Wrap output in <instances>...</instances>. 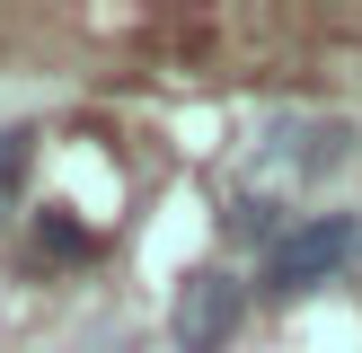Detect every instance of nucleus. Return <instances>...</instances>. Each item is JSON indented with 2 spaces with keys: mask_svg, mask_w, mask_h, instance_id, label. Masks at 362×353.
Instances as JSON below:
<instances>
[{
  "mask_svg": "<svg viewBox=\"0 0 362 353\" xmlns=\"http://www.w3.org/2000/svg\"><path fill=\"white\" fill-rule=\"evenodd\" d=\"M354 265H362V212H310V221H292L274 247H265L257 282L274 300H300V292H318V282L354 274Z\"/></svg>",
  "mask_w": 362,
  "mask_h": 353,
  "instance_id": "f257e3e1",
  "label": "nucleus"
},
{
  "mask_svg": "<svg viewBox=\"0 0 362 353\" xmlns=\"http://www.w3.org/2000/svg\"><path fill=\"white\" fill-rule=\"evenodd\" d=\"M239 309H247V282L221 274V265H194L168 300V345L177 353H221L239 335Z\"/></svg>",
  "mask_w": 362,
  "mask_h": 353,
  "instance_id": "f03ea898",
  "label": "nucleus"
},
{
  "mask_svg": "<svg viewBox=\"0 0 362 353\" xmlns=\"http://www.w3.org/2000/svg\"><path fill=\"white\" fill-rule=\"evenodd\" d=\"M221 229H230V239H257V247H274L292 221H283V203H274V194H257V186H247V194H230Z\"/></svg>",
  "mask_w": 362,
  "mask_h": 353,
  "instance_id": "7ed1b4c3",
  "label": "nucleus"
},
{
  "mask_svg": "<svg viewBox=\"0 0 362 353\" xmlns=\"http://www.w3.org/2000/svg\"><path fill=\"white\" fill-rule=\"evenodd\" d=\"M35 239H45L53 256H88V229H80V221H62V212H35Z\"/></svg>",
  "mask_w": 362,
  "mask_h": 353,
  "instance_id": "423d86ee",
  "label": "nucleus"
},
{
  "mask_svg": "<svg viewBox=\"0 0 362 353\" xmlns=\"http://www.w3.org/2000/svg\"><path fill=\"white\" fill-rule=\"evenodd\" d=\"M27 150H35V133H27V124H9V133H0V221L18 212V186H27Z\"/></svg>",
  "mask_w": 362,
  "mask_h": 353,
  "instance_id": "39448f33",
  "label": "nucleus"
},
{
  "mask_svg": "<svg viewBox=\"0 0 362 353\" xmlns=\"http://www.w3.org/2000/svg\"><path fill=\"white\" fill-rule=\"evenodd\" d=\"M345 159H354V133H345V124H310V141H300V176H336V168H345Z\"/></svg>",
  "mask_w": 362,
  "mask_h": 353,
  "instance_id": "20e7f679",
  "label": "nucleus"
}]
</instances>
